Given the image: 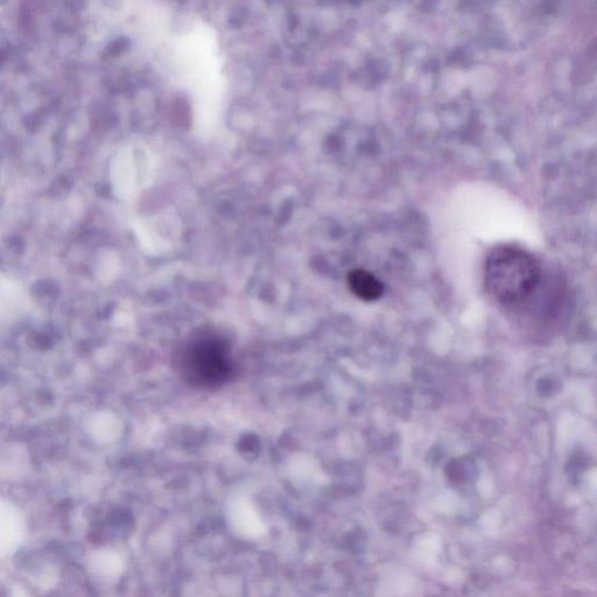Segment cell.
<instances>
[{
	"instance_id": "obj_1",
	"label": "cell",
	"mask_w": 597,
	"mask_h": 597,
	"mask_svg": "<svg viewBox=\"0 0 597 597\" xmlns=\"http://www.w3.org/2000/svg\"><path fill=\"white\" fill-rule=\"evenodd\" d=\"M540 280L536 258L521 248L503 245L490 252L484 265V285L502 304H519L532 296Z\"/></svg>"
},
{
	"instance_id": "obj_2",
	"label": "cell",
	"mask_w": 597,
	"mask_h": 597,
	"mask_svg": "<svg viewBox=\"0 0 597 597\" xmlns=\"http://www.w3.org/2000/svg\"><path fill=\"white\" fill-rule=\"evenodd\" d=\"M180 367L185 381L199 388H216L233 372L228 344L215 336H203L189 344Z\"/></svg>"
},
{
	"instance_id": "obj_3",
	"label": "cell",
	"mask_w": 597,
	"mask_h": 597,
	"mask_svg": "<svg viewBox=\"0 0 597 597\" xmlns=\"http://www.w3.org/2000/svg\"><path fill=\"white\" fill-rule=\"evenodd\" d=\"M348 284L351 292L364 301H375L383 296V284L368 271H351Z\"/></svg>"
}]
</instances>
